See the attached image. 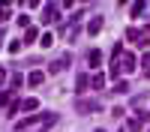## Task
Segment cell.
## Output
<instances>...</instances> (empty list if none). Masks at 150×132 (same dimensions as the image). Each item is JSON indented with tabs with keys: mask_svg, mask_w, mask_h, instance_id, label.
I'll list each match as a JSON object with an SVG mask.
<instances>
[{
	"mask_svg": "<svg viewBox=\"0 0 150 132\" xmlns=\"http://www.w3.org/2000/svg\"><path fill=\"white\" fill-rule=\"evenodd\" d=\"M75 111L78 114H93V111H102V105H99L96 99H78L75 102Z\"/></svg>",
	"mask_w": 150,
	"mask_h": 132,
	"instance_id": "1",
	"label": "cell"
},
{
	"mask_svg": "<svg viewBox=\"0 0 150 132\" xmlns=\"http://www.w3.org/2000/svg\"><path fill=\"white\" fill-rule=\"evenodd\" d=\"M45 120H48V114H30V117L18 120L15 129H30V126H36V123H42V126H45Z\"/></svg>",
	"mask_w": 150,
	"mask_h": 132,
	"instance_id": "2",
	"label": "cell"
},
{
	"mask_svg": "<svg viewBox=\"0 0 150 132\" xmlns=\"http://www.w3.org/2000/svg\"><path fill=\"white\" fill-rule=\"evenodd\" d=\"M51 21H60V12H57V3H48L42 9V24H51Z\"/></svg>",
	"mask_w": 150,
	"mask_h": 132,
	"instance_id": "3",
	"label": "cell"
},
{
	"mask_svg": "<svg viewBox=\"0 0 150 132\" xmlns=\"http://www.w3.org/2000/svg\"><path fill=\"white\" fill-rule=\"evenodd\" d=\"M99 30H102V15H93L90 21H87V36H96Z\"/></svg>",
	"mask_w": 150,
	"mask_h": 132,
	"instance_id": "4",
	"label": "cell"
},
{
	"mask_svg": "<svg viewBox=\"0 0 150 132\" xmlns=\"http://www.w3.org/2000/svg\"><path fill=\"white\" fill-rule=\"evenodd\" d=\"M135 63H138V60H135V54H126V57H120V72H126V75H129V72L135 69Z\"/></svg>",
	"mask_w": 150,
	"mask_h": 132,
	"instance_id": "5",
	"label": "cell"
},
{
	"mask_svg": "<svg viewBox=\"0 0 150 132\" xmlns=\"http://www.w3.org/2000/svg\"><path fill=\"white\" fill-rule=\"evenodd\" d=\"M18 108H21V111H27V114H33V111H39V99H33V96H30V99L18 102Z\"/></svg>",
	"mask_w": 150,
	"mask_h": 132,
	"instance_id": "6",
	"label": "cell"
},
{
	"mask_svg": "<svg viewBox=\"0 0 150 132\" xmlns=\"http://www.w3.org/2000/svg\"><path fill=\"white\" fill-rule=\"evenodd\" d=\"M66 66H69V57H60V60H51V63H48V72L54 75V72H63Z\"/></svg>",
	"mask_w": 150,
	"mask_h": 132,
	"instance_id": "7",
	"label": "cell"
},
{
	"mask_svg": "<svg viewBox=\"0 0 150 132\" xmlns=\"http://www.w3.org/2000/svg\"><path fill=\"white\" fill-rule=\"evenodd\" d=\"M36 39H39V30H36V27H27V30H24V36H21L24 45H33Z\"/></svg>",
	"mask_w": 150,
	"mask_h": 132,
	"instance_id": "8",
	"label": "cell"
},
{
	"mask_svg": "<svg viewBox=\"0 0 150 132\" xmlns=\"http://www.w3.org/2000/svg\"><path fill=\"white\" fill-rule=\"evenodd\" d=\"M144 9H147L144 0H135V3L129 6V15H132V18H138V15H144Z\"/></svg>",
	"mask_w": 150,
	"mask_h": 132,
	"instance_id": "9",
	"label": "cell"
},
{
	"mask_svg": "<svg viewBox=\"0 0 150 132\" xmlns=\"http://www.w3.org/2000/svg\"><path fill=\"white\" fill-rule=\"evenodd\" d=\"M87 63H90L93 69H99V66H102V51H96V48H93V51L87 54Z\"/></svg>",
	"mask_w": 150,
	"mask_h": 132,
	"instance_id": "10",
	"label": "cell"
},
{
	"mask_svg": "<svg viewBox=\"0 0 150 132\" xmlns=\"http://www.w3.org/2000/svg\"><path fill=\"white\" fill-rule=\"evenodd\" d=\"M27 84H30V87H39V84H45V75H42V72H30Z\"/></svg>",
	"mask_w": 150,
	"mask_h": 132,
	"instance_id": "11",
	"label": "cell"
},
{
	"mask_svg": "<svg viewBox=\"0 0 150 132\" xmlns=\"http://www.w3.org/2000/svg\"><path fill=\"white\" fill-rule=\"evenodd\" d=\"M90 87H93V90H102V87H105V75H102V72H96V75L90 78Z\"/></svg>",
	"mask_w": 150,
	"mask_h": 132,
	"instance_id": "12",
	"label": "cell"
},
{
	"mask_svg": "<svg viewBox=\"0 0 150 132\" xmlns=\"http://www.w3.org/2000/svg\"><path fill=\"white\" fill-rule=\"evenodd\" d=\"M87 87H90V78H87L84 72H81V75H78V81H75V90H78V93H84Z\"/></svg>",
	"mask_w": 150,
	"mask_h": 132,
	"instance_id": "13",
	"label": "cell"
},
{
	"mask_svg": "<svg viewBox=\"0 0 150 132\" xmlns=\"http://www.w3.org/2000/svg\"><path fill=\"white\" fill-rule=\"evenodd\" d=\"M141 36H144V30H138V27H129L126 30V39L129 42H141Z\"/></svg>",
	"mask_w": 150,
	"mask_h": 132,
	"instance_id": "14",
	"label": "cell"
},
{
	"mask_svg": "<svg viewBox=\"0 0 150 132\" xmlns=\"http://www.w3.org/2000/svg\"><path fill=\"white\" fill-rule=\"evenodd\" d=\"M123 129H126V132H141V123H138V120H126V126H123Z\"/></svg>",
	"mask_w": 150,
	"mask_h": 132,
	"instance_id": "15",
	"label": "cell"
},
{
	"mask_svg": "<svg viewBox=\"0 0 150 132\" xmlns=\"http://www.w3.org/2000/svg\"><path fill=\"white\" fill-rule=\"evenodd\" d=\"M9 84H12V90H18V87H21V84H27V81H24V78L18 75V72H15V75H12V78H9Z\"/></svg>",
	"mask_w": 150,
	"mask_h": 132,
	"instance_id": "16",
	"label": "cell"
},
{
	"mask_svg": "<svg viewBox=\"0 0 150 132\" xmlns=\"http://www.w3.org/2000/svg\"><path fill=\"white\" fill-rule=\"evenodd\" d=\"M51 42H54V36H51V33H42V36H39V45H42V48H48Z\"/></svg>",
	"mask_w": 150,
	"mask_h": 132,
	"instance_id": "17",
	"label": "cell"
},
{
	"mask_svg": "<svg viewBox=\"0 0 150 132\" xmlns=\"http://www.w3.org/2000/svg\"><path fill=\"white\" fill-rule=\"evenodd\" d=\"M21 45H24L21 39H12V42H9V54H18V51H21Z\"/></svg>",
	"mask_w": 150,
	"mask_h": 132,
	"instance_id": "18",
	"label": "cell"
},
{
	"mask_svg": "<svg viewBox=\"0 0 150 132\" xmlns=\"http://www.w3.org/2000/svg\"><path fill=\"white\" fill-rule=\"evenodd\" d=\"M9 102H12V93H9V90H0V105H3V108H6Z\"/></svg>",
	"mask_w": 150,
	"mask_h": 132,
	"instance_id": "19",
	"label": "cell"
},
{
	"mask_svg": "<svg viewBox=\"0 0 150 132\" xmlns=\"http://www.w3.org/2000/svg\"><path fill=\"white\" fill-rule=\"evenodd\" d=\"M135 114H138V120H150V111H147V108H141V105L135 108Z\"/></svg>",
	"mask_w": 150,
	"mask_h": 132,
	"instance_id": "20",
	"label": "cell"
},
{
	"mask_svg": "<svg viewBox=\"0 0 150 132\" xmlns=\"http://www.w3.org/2000/svg\"><path fill=\"white\" fill-rule=\"evenodd\" d=\"M141 66H144V75L150 78V54H144V57H141Z\"/></svg>",
	"mask_w": 150,
	"mask_h": 132,
	"instance_id": "21",
	"label": "cell"
},
{
	"mask_svg": "<svg viewBox=\"0 0 150 132\" xmlns=\"http://www.w3.org/2000/svg\"><path fill=\"white\" fill-rule=\"evenodd\" d=\"M138 45H144V48H150V24H147V30H144V36H141V42Z\"/></svg>",
	"mask_w": 150,
	"mask_h": 132,
	"instance_id": "22",
	"label": "cell"
},
{
	"mask_svg": "<svg viewBox=\"0 0 150 132\" xmlns=\"http://www.w3.org/2000/svg\"><path fill=\"white\" fill-rule=\"evenodd\" d=\"M6 18H9V6H6V3H0V24H3Z\"/></svg>",
	"mask_w": 150,
	"mask_h": 132,
	"instance_id": "23",
	"label": "cell"
},
{
	"mask_svg": "<svg viewBox=\"0 0 150 132\" xmlns=\"http://www.w3.org/2000/svg\"><path fill=\"white\" fill-rule=\"evenodd\" d=\"M114 93H129V81H120L117 87H114Z\"/></svg>",
	"mask_w": 150,
	"mask_h": 132,
	"instance_id": "24",
	"label": "cell"
},
{
	"mask_svg": "<svg viewBox=\"0 0 150 132\" xmlns=\"http://www.w3.org/2000/svg\"><path fill=\"white\" fill-rule=\"evenodd\" d=\"M18 24H21L24 30H27V27H30V18H27V15H18Z\"/></svg>",
	"mask_w": 150,
	"mask_h": 132,
	"instance_id": "25",
	"label": "cell"
},
{
	"mask_svg": "<svg viewBox=\"0 0 150 132\" xmlns=\"http://www.w3.org/2000/svg\"><path fill=\"white\" fill-rule=\"evenodd\" d=\"M0 84H6V69L0 66Z\"/></svg>",
	"mask_w": 150,
	"mask_h": 132,
	"instance_id": "26",
	"label": "cell"
},
{
	"mask_svg": "<svg viewBox=\"0 0 150 132\" xmlns=\"http://www.w3.org/2000/svg\"><path fill=\"white\" fill-rule=\"evenodd\" d=\"M0 39H3V30H0Z\"/></svg>",
	"mask_w": 150,
	"mask_h": 132,
	"instance_id": "27",
	"label": "cell"
},
{
	"mask_svg": "<svg viewBox=\"0 0 150 132\" xmlns=\"http://www.w3.org/2000/svg\"><path fill=\"white\" fill-rule=\"evenodd\" d=\"M96 132H105V129H96Z\"/></svg>",
	"mask_w": 150,
	"mask_h": 132,
	"instance_id": "28",
	"label": "cell"
},
{
	"mask_svg": "<svg viewBox=\"0 0 150 132\" xmlns=\"http://www.w3.org/2000/svg\"><path fill=\"white\" fill-rule=\"evenodd\" d=\"M39 132H48V129H39Z\"/></svg>",
	"mask_w": 150,
	"mask_h": 132,
	"instance_id": "29",
	"label": "cell"
},
{
	"mask_svg": "<svg viewBox=\"0 0 150 132\" xmlns=\"http://www.w3.org/2000/svg\"><path fill=\"white\" fill-rule=\"evenodd\" d=\"M120 132H126V129H120Z\"/></svg>",
	"mask_w": 150,
	"mask_h": 132,
	"instance_id": "30",
	"label": "cell"
},
{
	"mask_svg": "<svg viewBox=\"0 0 150 132\" xmlns=\"http://www.w3.org/2000/svg\"><path fill=\"white\" fill-rule=\"evenodd\" d=\"M147 132H150V126H147Z\"/></svg>",
	"mask_w": 150,
	"mask_h": 132,
	"instance_id": "31",
	"label": "cell"
}]
</instances>
